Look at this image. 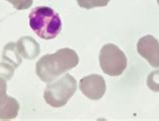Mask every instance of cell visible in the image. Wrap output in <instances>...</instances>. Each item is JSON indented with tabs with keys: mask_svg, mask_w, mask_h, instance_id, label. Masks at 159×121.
<instances>
[{
	"mask_svg": "<svg viewBox=\"0 0 159 121\" xmlns=\"http://www.w3.org/2000/svg\"><path fill=\"white\" fill-rule=\"evenodd\" d=\"M99 63L102 71L112 77L120 76L127 68V57L114 44H107L101 49Z\"/></svg>",
	"mask_w": 159,
	"mask_h": 121,
	"instance_id": "obj_3",
	"label": "cell"
},
{
	"mask_svg": "<svg viewBox=\"0 0 159 121\" xmlns=\"http://www.w3.org/2000/svg\"><path fill=\"white\" fill-rule=\"evenodd\" d=\"M80 90L86 97L97 101L106 93V82L100 75H90L80 81Z\"/></svg>",
	"mask_w": 159,
	"mask_h": 121,
	"instance_id": "obj_5",
	"label": "cell"
},
{
	"mask_svg": "<svg viewBox=\"0 0 159 121\" xmlns=\"http://www.w3.org/2000/svg\"><path fill=\"white\" fill-rule=\"evenodd\" d=\"M79 64V57L70 49H62L53 55L44 56L36 64V74L44 82H51Z\"/></svg>",
	"mask_w": 159,
	"mask_h": 121,
	"instance_id": "obj_1",
	"label": "cell"
},
{
	"mask_svg": "<svg viewBox=\"0 0 159 121\" xmlns=\"http://www.w3.org/2000/svg\"><path fill=\"white\" fill-rule=\"evenodd\" d=\"M77 90V81L70 75H66L56 83L48 85L44 91V98L52 107H61L66 104Z\"/></svg>",
	"mask_w": 159,
	"mask_h": 121,
	"instance_id": "obj_4",
	"label": "cell"
},
{
	"mask_svg": "<svg viewBox=\"0 0 159 121\" xmlns=\"http://www.w3.org/2000/svg\"><path fill=\"white\" fill-rule=\"evenodd\" d=\"M29 26L40 39L52 40L61 30V20L51 7L39 6L29 13Z\"/></svg>",
	"mask_w": 159,
	"mask_h": 121,
	"instance_id": "obj_2",
	"label": "cell"
},
{
	"mask_svg": "<svg viewBox=\"0 0 159 121\" xmlns=\"http://www.w3.org/2000/svg\"><path fill=\"white\" fill-rule=\"evenodd\" d=\"M79 5L83 8L91 9L94 7H103L107 6L110 0H77Z\"/></svg>",
	"mask_w": 159,
	"mask_h": 121,
	"instance_id": "obj_8",
	"label": "cell"
},
{
	"mask_svg": "<svg viewBox=\"0 0 159 121\" xmlns=\"http://www.w3.org/2000/svg\"><path fill=\"white\" fill-rule=\"evenodd\" d=\"M157 2H158V5H159V0H157Z\"/></svg>",
	"mask_w": 159,
	"mask_h": 121,
	"instance_id": "obj_9",
	"label": "cell"
},
{
	"mask_svg": "<svg viewBox=\"0 0 159 121\" xmlns=\"http://www.w3.org/2000/svg\"><path fill=\"white\" fill-rule=\"evenodd\" d=\"M138 54L153 68H159V41L153 35H145L137 43Z\"/></svg>",
	"mask_w": 159,
	"mask_h": 121,
	"instance_id": "obj_6",
	"label": "cell"
},
{
	"mask_svg": "<svg viewBox=\"0 0 159 121\" xmlns=\"http://www.w3.org/2000/svg\"><path fill=\"white\" fill-rule=\"evenodd\" d=\"M146 83H147V86L150 90L159 93V70L152 71L148 75Z\"/></svg>",
	"mask_w": 159,
	"mask_h": 121,
	"instance_id": "obj_7",
	"label": "cell"
}]
</instances>
